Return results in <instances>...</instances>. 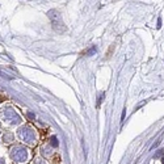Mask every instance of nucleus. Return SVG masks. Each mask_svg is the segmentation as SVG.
<instances>
[{
  "label": "nucleus",
  "instance_id": "nucleus-1",
  "mask_svg": "<svg viewBox=\"0 0 164 164\" xmlns=\"http://www.w3.org/2000/svg\"><path fill=\"white\" fill-rule=\"evenodd\" d=\"M49 16H50L51 19V24H53V28L55 32H64L66 30V26L63 25V21L61 19V15H59L58 12H55V11H50L49 12Z\"/></svg>",
  "mask_w": 164,
  "mask_h": 164
},
{
  "label": "nucleus",
  "instance_id": "nucleus-2",
  "mask_svg": "<svg viewBox=\"0 0 164 164\" xmlns=\"http://www.w3.org/2000/svg\"><path fill=\"white\" fill-rule=\"evenodd\" d=\"M51 143H53L54 146H57V140H55V138H53V140H51Z\"/></svg>",
  "mask_w": 164,
  "mask_h": 164
}]
</instances>
